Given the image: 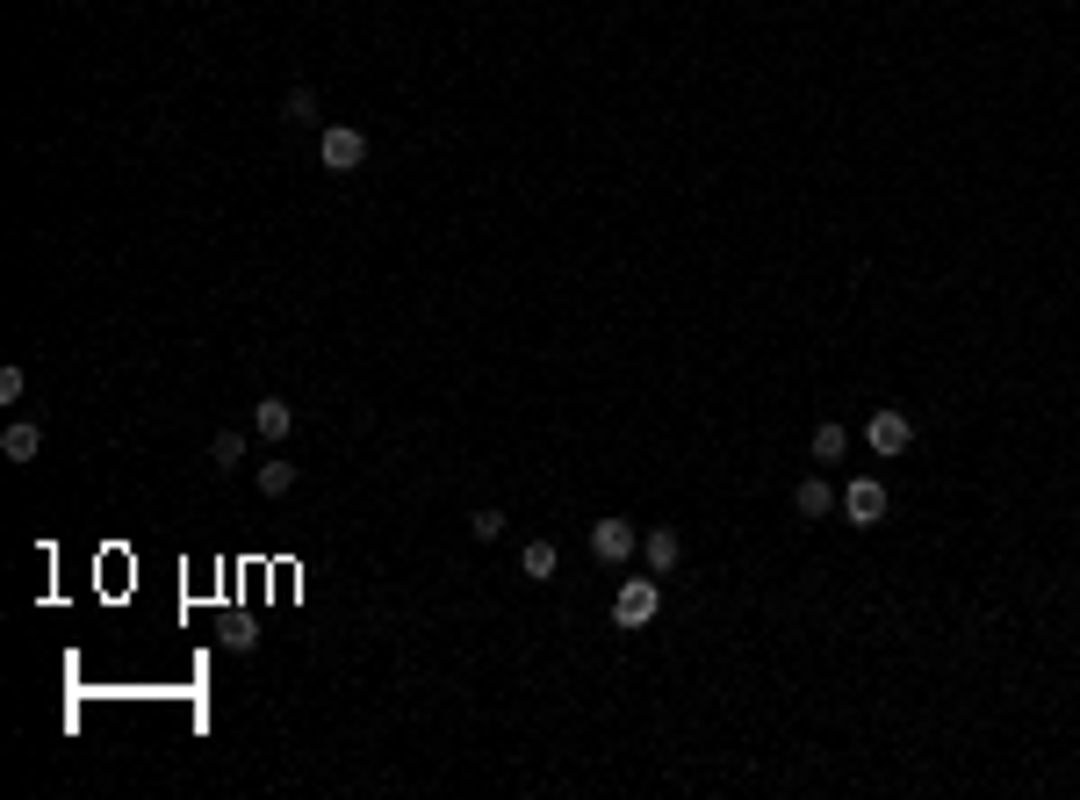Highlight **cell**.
<instances>
[{
  "label": "cell",
  "instance_id": "cell-1",
  "mask_svg": "<svg viewBox=\"0 0 1080 800\" xmlns=\"http://www.w3.org/2000/svg\"><path fill=\"white\" fill-rule=\"evenodd\" d=\"M655 613H663V584H655V570L649 577H627L619 599H613V627H649Z\"/></svg>",
  "mask_w": 1080,
  "mask_h": 800
},
{
  "label": "cell",
  "instance_id": "cell-2",
  "mask_svg": "<svg viewBox=\"0 0 1080 800\" xmlns=\"http://www.w3.org/2000/svg\"><path fill=\"white\" fill-rule=\"evenodd\" d=\"M317 159H325V174H360V166H368V138H360L353 123H325Z\"/></svg>",
  "mask_w": 1080,
  "mask_h": 800
},
{
  "label": "cell",
  "instance_id": "cell-3",
  "mask_svg": "<svg viewBox=\"0 0 1080 800\" xmlns=\"http://www.w3.org/2000/svg\"><path fill=\"white\" fill-rule=\"evenodd\" d=\"M886 484H879V476H850V484H843V498H836V512H843V520H850V526H879V520H886Z\"/></svg>",
  "mask_w": 1080,
  "mask_h": 800
},
{
  "label": "cell",
  "instance_id": "cell-4",
  "mask_svg": "<svg viewBox=\"0 0 1080 800\" xmlns=\"http://www.w3.org/2000/svg\"><path fill=\"white\" fill-rule=\"evenodd\" d=\"M641 548V534L627 520H591V556L599 563H613V570H627V556Z\"/></svg>",
  "mask_w": 1080,
  "mask_h": 800
},
{
  "label": "cell",
  "instance_id": "cell-5",
  "mask_svg": "<svg viewBox=\"0 0 1080 800\" xmlns=\"http://www.w3.org/2000/svg\"><path fill=\"white\" fill-rule=\"evenodd\" d=\"M864 440H872V454H908L915 448V418L908 411H872V426H864Z\"/></svg>",
  "mask_w": 1080,
  "mask_h": 800
},
{
  "label": "cell",
  "instance_id": "cell-6",
  "mask_svg": "<svg viewBox=\"0 0 1080 800\" xmlns=\"http://www.w3.org/2000/svg\"><path fill=\"white\" fill-rule=\"evenodd\" d=\"M836 498H843V490L828 484V476H800V490H792V512H800V520H828V512H836Z\"/></svg>",
  "mask_w": 1080,
  "mask_h": 800
},
{
  "label": "cell",
  "instance_id": "cell-7",
  "mask_svg": "<svg viewBox=\"0 0 1080 800\" xmlns=\"http://www.w3.org/2000/svg\"><path fill=\"white\" fill-rule=\"evenodd\" d=\"M641 556H649L655 577H670L677 563H685V541H677V526H649V534H641Z\"/></svg>",
  "mask_w": 1080,
  "mask_h": 800
},
{
  "label": "cell",
  "instance_id": "cell-8",
  "mask_svg": "<svg viewBox=\"0 0 1080 800\" xmlns=\"http://www.w3.org/2000/svg\"><path fill=\"white\" fill-rule=\"evenodd\" d=\"M253 433L267 440V448H281V440L295 433V411H289L281 397H259V404H253Z\"/></svg>",
  "mask_w": 1080,
  "mask_h": 800
},
{
  "label": "cell",
  "instance_id": "cell-9",
  "mask_svg": "<svg viewBox=\"0 0 1080 800\" xmlns=\"http://www.w3.org/2000/svg\"><path fill=\"white\" fill-rule=\"evenodd\" d=\"M555 570H562V556H555V541H526V548H519V577H526V584H548Z\"/></svg>",
  "mask_w": 1080,
  "mask_h": 800
},
{
  "label": "cell",
  "instance_id": "cell-10",
  "mask_svg": "<svg viewBox=\"0 0 1080 800\" xmlns=\"http://www.w3.org/2000/svg\"><path fill=\"white\" fill-rule=\"evenodd\" d=\"M0 454H8V462H36V454H44V426H30V418H15V426L0 433Z\"/></svg>",
  "mask_w": 1080,
  "mask_h": 800
},
{
  "label": "cell",
  "instance_id": "cell-11",
  "mask_svg": "<svg viewBox=\"0 0 1080 800\" xmlns=\"http://www.w3.org/2000/svg\"><path fill=\"white\" fill-rule=\"evenodd\" d=\"M253 484H259V498H289L295 490V462H281V454H267L253 469Z\"/></svg>",
  "mask_w": 1080,
  "mask_h": 800
},
{
  "label": "cell",
  "instance_id": "cell-12",
  "mask_svg": "<svg viewBox=\"0 0 1080 800\" xmlns=\"http://www.w3.org/2000/svg\"><path fill=\"white\" fill-rule=\"evenodd\" d=\"M806 454H814V462H843V454H850V426H814Z\"/></svg>",
  "mask_w": 1080,
  "mask_h": 800
},
{
  "label": "cell",
  "instance_id": "cell-13",
  "mask_svg": "<svg viewBox=\"0 0 1080 800\" xmlns=\"http://www.w3.org/2000/svg\"><path fill=\"white\" fill-rule=\"evenodd\" d=\"M245 448H253L245 433H217V440H209V462H217V476H223V469H239V462H245Z\"/></svg>",
  "mask_w": 1080,
  "mask_h": 800
},
{
  "label": "cell",
  "instance_id": "cell-14",
  "mask_svg": "<svg viewBox=\"0 0 1080 800\" xmlns=\"http://www.w3.org/2000/svg\"><path fill=\"white\" fill-rule=\"evenodd\" d=\"M281 123H295V130H303V123H317V94H310V88H289V102H281Z\"/></svg>",
  "mask_w": 1080,
  "mask_h": 800
},
{
  "label": "cell",
  "instance_id": "cell-15",
  "mask_svg": "<svg viewBox=\"0 0 1080 800\" xmlns=\"http://www.w3.org/2000/svg\"><path fill=\"white\" fill-rule=\"evenodd\" d=\"M468 534H476V541H498L504 534V512H498V505H476V512H468Z\"/></svg>",
  "mask_w": 1080,
  "mask_h": 800
},
{
  "label": "cell",
  "instance_id": "cell-16",
  "mask_svg": "<svg viewBox=\"0 0 1080 800\" xmlns=\"http://www.w3.org/2000/svg\"><path fill=\"white\" fill-rule=\"evenodd\" d=\"M22 390H30V375H22V368H0V404H22Z\"/></svg>",
  "mask_w": 1080,
  "mask_h": 800
}]
</instances>
